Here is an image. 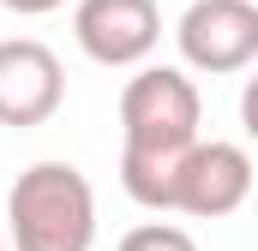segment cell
<instances>
[{
    "label": "cell",
    "instance_id": "cell-1",
    "mask_svg": "<svg viewBox=\"0 0 258 251\" xmlns=\"http://www.w3.org/2000/svg\"><path fill=\"white\" fill-rule=\"evenodd\" d=\"M204 96L180 66H138L120 90V186L138 209L174 203V174L198 144Z\"/></svg>",
    "mask_w": 258,
    "mask_h": 251
},
{
    "label": "cell",
    "instance_id": "cell-2",
    "mask_svg": "<svg viewBox=\"0 0 258 251\" xmlns=\"http://www.w3.org/2000/svg\"><path fill=\"white\" fill-rule=\"evenodd\" d=\"M18 251H90L96 191L72 162H30L6 191V233Z\"/></svg>",
    "mask_w": 258,
    "mask_h": 251
},
{
    "label": "cell",
    "instance_id": "cell-3",
    "mask_svg": "<svg viewBox=\"0 0 258 251\" xmlns=\"http://www.w3.org/2000/svg\"><path fill=\"white\" fill-rule=\"evenodd\" d=\"M180 72L234 78L258 60V6L252 0H192L174 24Z\"/></svg>",
    "mask_w": 258,
    "mask_h": 251
},
{
    "label": "cell",
    "instance_id": "cell-4",
    "mask_svg": "<svg viewBox=\"0 0 258 251\" xmlns=\"http://www.w3.org/2000/svg\"><path fill=\"white\" fill-rule=\"evenodd\" d=\"M72 36L84 48V60L126 72L144 66L162 42V6L156 0H78L72 6Z\"/></svg>",
    "mask_w": 258,
    "mask_h": 251
},
{
    "label": "cell",
    "instance_id": "cell-5",
    "mask_svg": "<svg viewBox=\"0 0 258 251\" xmlns=\"http://www.w3.org/2000/svg\"><path fill=\"white\" fill-rule=\"evenodd\" d=\"M246 197H252V156L228 138H210V144L198 138L180 162V174H174V203L168 209L198 215V221H222Z\"/></svg>",
    "mask_w": 258,
    "mask_h": 251
},
{
    "label": "cell",
    "instance_id": "cell-6",
    "mask_svg": "<svg viewBox=\"0 0 258 251\" xmlns=\"http://www.w3.org/2000/svg\"><path fill=\"white\" fill-rule=\"evenodd\" d=\"M66 102L60 54L36 36H6L0 42V126H42Z\"/></svg>",
    "mask_w": 258,
    "mask_h": 251
},
{
    "label": "cell",
    "instance_id": "cell-7",
    "mask_svg": "<svg viewBox=\"0 0 258 251\" xmlns=\"http://www.w3.org/2000/svg\"><path fill=\"white\" fill-rule=\"evenodd\" d=\"M114 251H198V239L186 227H174V221H138Z\"/></svg>",
    "mask_w": 258,
    "mask_h": 251
},
{
    "label": "cell",
    "instance_id": "cell-8",
    "mask_svg": "<svg viewBox=\"0 0 258 251\" xmlns=\"http://www.w3.org/2000/svg\"><path fill=\"white\" fill-rule=\"evenodd\" d=\"M6 12H18V18H48V12H60L66 0H0Z\"/></svg>",
    "mask_w": 258,
    "mask_h": 251
},
{
    "label": "cell",
    "instance_id": "cell-9",
    "mask_svg": "<svg viewBox=\"0 0 258 251\" xmlns=\"http://www.w3.org/2000/svg\"><path fill=\"white\" fill-rule=\"evenodd\" d=\"M0 251H6V239H0Z\"/></svg>",
    "mask_w": 258,
    "mask_h": 251
}]
</instances>
